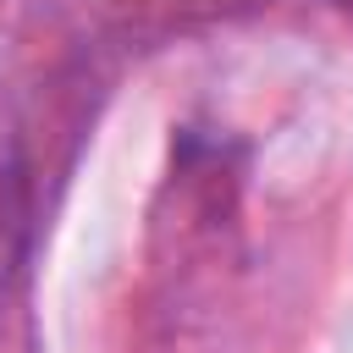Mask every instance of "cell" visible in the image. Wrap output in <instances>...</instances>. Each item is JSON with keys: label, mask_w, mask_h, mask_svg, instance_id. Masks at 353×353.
<instances>
[{"label": "cell", "mask_w": 353, "mask_h": 353, "mask_svg": "<svg viewBox=\"0 0 353 353\" xmlns=\"http://www.w3.org/2000/svg\"><path fill=\"white\" fill-rule=\"evenodd\" d=\"M6 176H11V116L0 105V188H6Z\"/></svg>", "instance_id": "1"}]
</instances>
